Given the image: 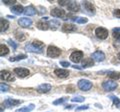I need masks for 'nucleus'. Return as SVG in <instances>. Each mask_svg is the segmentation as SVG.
I'll return each instance as SVG.
<instances>
[{
  "label": "nucleus",
  "instance_id": "obj_26",
  "mask_svg": "<svg viewBox=\"0 0 120 112\" xmlns=\"http://www.w3.org/2000/svg\"><path fill=\"white\" fill-rule=\"evenodd\" d=\"M72 20L76 23H79V24H84L88 21L87 18H84V17H76V18H72Z\"/></svg>",
  "mask_w": 120,
  "mask_h": 112
},
{
  "label": "nucleus",
  "instance_id": "obj_19",
  "mask_svg": "<svg viewBox=\"0 0 120 112\" xmlns=\"http://www.w3.org/2000/svg\"><path fill=\"white\" fill-rule=\"evenodd\" d=\"M36 12H37V11H36V9L33 6H28V7H26V8L24 9V14H25L26 16L35 15Z\"/></svg>",
  "mask_w": 120,
  "mask_h": 112
},
{
  "label": "nucleus",
  "instance_id": "obj_16",
  "mask_svg": "<svg viewBox=\"0 0 120 112\" xmlns=\"http://www.w3.org/2000/svg\"><path fill=\"white\" fill-rule=\"evenodd\" d=\"M54 73L56 76H58L60 78H65L69 75V71H67L65 69H55Z\"/></svg>",
  "mask_w": 120,
  "mask_h": 112
},
{
  "label": "nucleus",
  "instance_id": "obj_20",
  "mask_svg": "<svg viewBox=\"0 0 120 112\" xmlns=\"http://www.w3.org/2000/svg\"><path fill=\"white\" fill-rule=\"evenodd\" d=\"M24 9L23 6L21 5H14L11 7V11L14 13V14H21V13H24Z\"/></svg>",
  "mask_w": 120,
  "mask_h": 112
},
{
  "label": "nucleus",
  "instance_id": "obj_8",
  "mask_svg": "<svg viewBox=\"0 0 120 112\" xmlns=\"http://www.w3.org/2000/svg\"><path fill=\"white\" fill-rule=\"evenodd\" d=\"M0 77H1L2 80L4 81H14L15 80V77L12 75V73L7 71V70H1V72H0Z\"/></svg>",
  "mask_w": 120,
  "mask_h": 112
},
{
  "label": "nucleus",
  "instance_id": "obj_28",
  "mask_svg": "<svg viewBox=\"0 0 120 112\" xmlns=\"http://www.w3.org/2000/svg\"><path fill=\"white\" fill-rule=\"evenodd\" d=\"M27 56H26L25 54H20V55H17L15 56V57H10L9 58V61H18V60H22V59H25Z\"/></svg>",
  "mask_w": 120,
  "mask_h": 112
},
{
  "label": "nucleus",
  "instance_id": "obj_17",
  "mask_svg": "<svg viewBox=\"0 0 120 112\" xmlns=\"http://www.w3.org/2000/svg\"><path fill=\"white\" fill-rule=\"evenodd\" d=\"M37 28L40 29V30H47V29H49L50 28V26H49V23L48 22H45L44 20H40L37 22Z\"/></svg>",
  "mask_w": 120,
  "mask_h": 112
},
{
  "label": "nucleus",
  "instance_id": "obj_34",
  "mask_svg": "<svg viewBox=\"0 0 120 112\" xmlns=\"http://www.w3.org/2000/svg\"><path fill=\"white\" fill-rule=\"evenodd\" d=\"M3 3L5 5H14L16 3V0H3Z\"/></svg>",
  "mask_w": 120,
  "mask_h": 112
},
{
  "label": "nucleus",
  "instance_id": "obj_29",
  "mask_svg": "<svg viewBox=\"0 0 120 112\" xmlns=\"http://www.w3.org/2000/svg\"><path fill=\"white\" fill-rule=\"evenodd\" d=\"M48 23H49V26H50L52 29H53V30L57 29V28L59 27V25H60L59 21H57V20H52V21H49Z\"/></svg>",
  "mask_w": 120,
  "mask_h": 112
},
{
  "label": "nucleus",
  "instance_id": "obj_11",
  "mask_svg": "<svg viewBox=\"0 0 120 112\" xmlns=\"http://www.w3.org/2000/svg\"><path fill=\"white\" fill-rule=\"evenodd\" d=\"M91 57H92V59L94 61L101 62V61H103L105 59V54L103 53L102 51H95L94 53H92Z\"/></svg>",
  "mask_w": 120,
  "mask_h": 112
},
{
  "label": "nucleus",
  "instance_id": "obj_10",
  "mask_svg": "<svg viewBox=\"0 0 120 112\" xmlns=\"http://www.w3.org/2000/svg\"><path fill=\"white\" fill-rule=\"evenodd\" d=\"M51 15L53 17H57V18H64L65 17V11L64 9H61V8H53L51 10Z\"/></svg>",
  "mask_w": 120,
  "mask_h": 112
},
{
  "label": "nucleus",
  "instance_id": "obj_12",
  "mask_svg": "<svg viewBox=\"0 0 120 112\" xmlns=\"http://www.w3.org/2000/svg\"><path fill=\"white\" fill-rule=\"evenodd\" d=\"M18 23H19V25L21 27L26 28V27H29V26L32 24V20L30 19V18L23 17V18H20V19L18 20Z\"/></svg>",
  "mask_w": 120,
  "mask_h": 112
},
{
  "label": "nucleus",
  "instance_id": "obj_33",
  "mask_svg": "<svg viewBox=\"0 0 120 112\" xmlns=\"http://www.w3.org/2000/svg\"><path fill=\"white\" fill-rule=\"evenodd\" d=\"M0 87H1V91H2V92H6V91H8L9 89H10L9 85L4 84V83H1V84H0Z\"/></svg>",
  "mask_w": 120,
  "mask_h": 112
},
{
  "label": "nucleus",
  "instance_id": "obj_38",
  "mask_svg": "<svg viewBox=\"0 0 120 112\" xmlns=\"http://www.w3.org/2000/svg\"><path fill=\"white\" fill-rule=\"evenodd\" d=\"M60 64H61L63 67H69L70 66V63L66 62V61H61V62H60Z\"/></svg>",
  "mask_w": 120,
  "mask_h": 112
},
{
  "label": "nucleus",
  "instance_id": "obj_27",
  "mask_svg": "<svg viewBox=\"0 0 120 112\" xmlns=\"http://www.w3.org/2000/svg\"><path fill=\"white\" fill-rule=\"evenodd\" d=\"M108 76H109L111 79H114V80H117L120 78V73L119 72H114V71H110L108 72Z\"/></svg>",
  "mask_w": 120,
  "mask_h": 112
},
{
  "label": "nucleus",
  "instance_id": "obj_13",
  "mask_svg": "<svg viewBox=\"0 0 120 112\" xmlns=\"http://www.w3.org/2000/svg\"><path fill=\"white\" fill-rule=\"evenodd\" d=\"M76 26L73 25V24H63L62 25V31L63 32H66V33H69V32H74L76 31Z\"/></svg>",
  "mask_w": 120,
  "mask_h": 112
},
{
  "label": "nucleus",
  "instance_id": "obj_31",
  "mask_svg": "<svg viewBox=\"0 0 120 112\" xmlns=\"http://www.w3.org/2000/svg\"><path fill=\"white\" fill-rule=\"evenodd\" d=\"M84 97L82 96H76V97H73L72 99H71V101L72 102H83L84 101Z\"/></svg>",
  "mask_w": 120,
  "mask_h": 112
},
{
  "label": "nucleus",
  "instance_id": "obj_1",
  "mask_svg": "<svg viewBox=\"0 0 120 112\" xmlns=\"http://www.w3.org/2000/svg\"><path fill=\"white\" fill-rule=\"evenodd\" d=\"M44 44L39 40H34L32 43L26 45V50L29 52H33V53H42L43 52Z\"/></svg>",
  "mask_w": 120,
  "mask_h": 112
},
{
  "label": "nucleus",
  "instance_id": "obj_23",
  "mask_svg": "<svg viewBox=\"0 0 120 112\" xmlns=\"http://www.w3.org/2000/svg\"><path fill=\"white\" fill-rule=\"evenodd\" d=\"M34 104H29L28 106H25V107H22V108H19V109H17L15 112H30L34 109Z\"/></svg>",
  "mask_w": 120,
  "mask_h": 112
},
{
  "label": "nucleus",
  "instance_id": "obj_39",
  "mask_svg": "<svg viewBox=\"0 0 120 112\" xmlns=\"http://www.w3.org/2000/svg\"><path fill=\"white\" fill-rule=\"evenodd\" d=\"M89 106L88 105H85V106H80V107H77L76 108V110L77 111H79V110H84V109H88Z\"/></svg>",
  "mask_w": 120,
  "mask_h": 112
},
{
  "label": "nucleus",
  "instance_id": "obj_24",
  "mask_svg": "<svg viewBox=\"0 0 120 112\" xmlns=\"http://www.w3.org/2000/svg\"><path fill=\"white\" fill-rule=\"evenodd\" d=\"M8 53H9L8 47H7L6 45H4V44H1V45H0V55H1V56H5Z\"/></svg>",
  "mask_w": 120,
  "mask_h": 112
},
{
  "label": "nucleus",
  "instance_id": "obj_2",
  "mask_svg": "<svg viewBox=\"0 0 120 112\" xmlns=\"http://www.w3.org/2000/svg\"><path fill=\"white\" fill-rule=\"evenodd\" d=\"M60 54H61V50L59 49V48H57L56 46H48L47 48V55L49 56V57H52V58H56L58 57V56H60Z\"/></svg>",
  "mask_w": 120,
  "mask_h": 112
},
{
  "label": "nucleus",
  "instance_id": "obj_22",
  "mask_svg": "<svg viewBox=\"0 0 120 112\" xmlns=\"http://www.w3.org/2000/svg\"><path fill=\"white\" fill-rule=\"evenodd\" d=\"M83 5H84V7H85V9L87 10L89 13H94V12H95L94 6L92 5L91 2H89V1H84V2H83Z\"/></svg>",
  "mask_w": 120,
  "mask_h": 112
},
{
  "label": "nucleus",
  "instance_id": "obj_3",
  "mask_svg": "<svg viewBox=\"0 0 120 112\" xmlns=\"http://www.w3.org/2000/svg\"><path fill=\"white\" fill-rule=\"evenodd\" d=\"M78 87L82 91H87L92 87V83L91 81H89L87 79H81L78 81Z\"/></svg>",
  "mask_w": 120,
  "mask_h": 112
},
{
  "label": "nucleus",
  "instance_id": "obj_5",
  "mask_svg": "<svg viewBox=\"0 0 120 112\" xmlns=\"http://www.w3.org/2000/svg\"><path fill=\"white\" fill-rule=\"evenodd\" d=\"M13 71L18 77H20V78L27 77L29 75V73H30V71L27 68H23V67H17V68H14Z\"/></svg>",
  "mask_w": 120,
  "mask_h": 112
},
{
  "label": "nucleus",
  "instance_id": "obj_37",
  "mask_svg": "<svg viewBox=\"0 0 120 112\" xmlns=\"http://www.w3.org/2000/svg\"><path fill=\"white\" fill-rule=\"evenodd\" d=\"M58 3L61 6H67L68 5V3H69V1H65V0H61V1H58Z\"/></svg>",
  "mask_w": 120,
  "mask_h": 112
},
{
  "label": "nucleus",
  "instance_id": "obj_25",
  "mask_svg": "<svg viewBox=\"0 0 120 112\" xmlns=\"http://www.w3.org/2000/svg\"><path fill=\"white\" fill-rule=\"evenodd\" d=\"M110 98L112 99V101H113L114 106L116 108H118V109H120V99L117 98V97L114 96V95H110Z\"/></svg>",
  "mask_w": 120,
  "mask_h": 112
},
{
  "label": "nucleus",
  "instance_id": "obj_30",
  "mask_svg": "<svg viewBox=\"0 0 120 112\" xmlns=\"http://www.w3.org/2000/svg\"><path fill=\"white\" fill-rule=\"evenodd\" d=\"M113 37L116 40H119L120 41V28H114L113 29Z\"/></svg>",
  "mask_w": 120,
  "mask_h": 112
},
{
  "label": "nucleus",
  "instance_id": "obj_21",
  "mask_svg": "<svg viewBox=\"0 0 120 112\" xmlns=\"http://www.w3.org/2000/svg\"><path fill=\"white\" fill-rule=\"evenodd\" d=\"M94 65V60L90 57L85 58L83 61H82V67L83 68H86V67H90V66H93Z\"/></svg>",
  "mask_w": 120,
  "mask_h": 112
},
{
  "label": "nucleus",
  "instance_id": "obj_9",
  "mask_svg": "<svg viewBox=\"0 0 120 112\" xmlns=\"http://www.w3.org/2000/svg\"><path fill=\"white\" fill-rule=\"evenodd\" d=\"M82 57H83V52L82 51H74L70 55V60L74 63H78Z\"/></svg>",
  "mask_w": 120,
  "mask_h": 112
},
{
  "label": "nucleus",
  "instance_id": "obj_18",
  "mask_svg": "<svg viewBox=\"0 0 120 112\" xmlns=\"http://www.w3.org/2000/svg\"><path fill=\"white\" fill-rule=\"evenodd\" d=\"M8 27H9V22L6 19H4V18H1L0 19V31L4 32L8 29Z\"/></svg>",
  "mask_w": 120,
  "mask_h": 112
},
{
  "label": "nucleus",
  "instance_id": "obj_7",
  "mask_svg": "<svg viewBox=\"0 0 120 112\" xmlns=\"http://www.w3.org/2000/svg\"><path fill=\"white\" fill-rule=\"evenodd\" d=\"M22 101L21 100H16V99H12V98H7L3 101V106L6 107V108H10V107H13V106H16V105H19L21 104Z\"/></svg>",
  "mask_w": 120,
  "mask_h": 112
},
{
  "label": "nucleus",
  "instance_id": "obj_15",
  "mask_svg": "<svg viewBox=\"0 0 120 112\" xmlns=\"http://www.w3.org/2000/svg\"><path fill=\"white\" fill-rule=\"evenodd\" d=\"M66 7L68 8V10L73 11V12H76V11H78L80 9V6L76 1H69L68 5H67Z\"/></svg>",
  "mask_w": 120,
  "mask_h": 112
},
{
  "label": "nucleus",
  "instance_id": "obj_4",
  "mask_svg": "<svg viewBox=\"0 0 120 112\" xmlns=\"http://www.w3.org/2000/svg\"><path fill=\"white\" fill-rule=\"evenodd\" d=\"M95 35L97 38L99 39H106L108 37V30L106 28H103V27H98L95 29Z\"/></svg>",
  "mask_w": 120,
  "mask_h": 112
},
{
  "label": "nucleus",
  "instance_id": "obj_36",
  "mask_svg": "<svg viewBox=\"0 0 120 112\" xmlns=\"http://www.w3.org/2000/svg\"><path fill=\"white\" fill-rule=\"evenodd\" d=\"M113 14H114V16H115V17L120 18V9H115V10H114V12H113Z\"/></svg>",
  "mask_w": 120,
  "mask_h": 112
},
{
  "label": "nucleus",
  "instance_id": "obj_40",
  "mask_svg": "<svg viewBox=\"0 0 120 112\" xmlns=\"http://www.w3.org/2000/svg\"><path fill=\"white\" fill-rule=\"evenodd\" d=\"M117 57H118V59H119V60H120V52H119V53H118V55H117Z\"/></svg>",
  "mask_w": 120,
  "mask_h": 112
},
{
  "label": "nucleus",
  "instance_id": "obj_6",
  "mask_svg": "<svg viewBox=\"0 0 120 112\" xmlns=\"http://www.w3.org/2000/svg\"><path fill=\"white\" fill-rule=\"evenodd\" d=\"M102 87L106 91H113L117 88V83H116L115 81H112V80H107V81H104L102 83Z\"/></svg>",
  "mask_w": 120,
  "mask_h": 112
},
{
  "label": "nucleus",
  "instance_id": "obj_32",
  "mask_svg": "<svg viewBox=\"0 0 120 112\" xmlns=\"http://www.w3.org/2000/svg\"><path fill=\"white\" fill-rule=\"evenodd\" d=\"M67 100V97H63V98H59L57 100H55V101L53 102V105H58V104H61L63 102H65Z\"/></svg>",
  "mask_w": 120,
  "mask_h": 112
},
{
  "label": "nucleus",
  "instance_id": "obj_14",
  "mask_svg": "<svg viewBox=\"0 0 120 112\" xmlns=\"http://www.w3.org/2000/svg\"><path fill=\"white\" fill-rule=\"evenodd\" d=\"M51 89V85L50 84H47V83H44V84H41L37 87V91L39 93H47L49 92Z\"/></svg>",
  "mask_w": 120,
  "mask_h": 112
},
{
  "label": "nucleus",
  "instance_id": "obj_35",
  "mask_svg": "<svg viewBox=\"0 0 120 112\" xmlns=\"http://www.w3.org/2000/svg\"><path fill=\"white\" fill-rule=\"evenodd\" d=\"M8 43L10 44V45L11 46H12V48H13V49L15 50V49H16V48H17V44L16 43H15L14 42V41H12V40H8Z\"/></svg>",
  "mask_w": 120,
  "mask_h": 112
}]
</instances>
